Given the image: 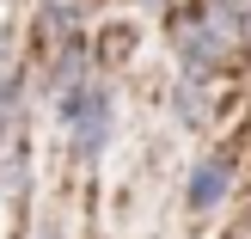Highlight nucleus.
Segmentation results:
<instances>
[{
    "label": "nucleus",
    "mask_w": 251,
    "mask_h": 239,
    "mask_svg": "<svg viewBox=\"0 0 251 239\" xmlns=\"http://www.w3.org/2000/svg\"><path fill=\"white\" fill-rule=\"evenodd\" d=\"M12 80H19V74H12V49H6V37H0V92H6Z\"/></svg>",
    "instance_id": "6"
},
{
    "label": "nucleus",
    "mask_w": 251,
    "mask_h": 239,
    "mask_svg": "<svg viewBox=\"0 0 251 239\" xmlns=\"http://www.w3.org/2000/svg\"><path fill=\"white\" fill-rule=\"evenodd\" d=\"M55 110H61V123H68L74 159L92 166V159L110 147V135H117V98H110V86L104 80H86V86H74V92H61Z\"/></svg>",
    "instance_id": "2"
},
{
    "label": "nucleus",
    "mask_w": 251,
    "mask_h": 239,
    "mask_svg": "<svg viewBox=\"0 0 251 239\" xmlns=\"http://www.w3.org/2000/svg\"><path fill=\"white\" fill-rule=\"evenodd\" d=\"M141 6H166V0H141Z\"/></svg>",
    "instance_id": "8"
},
{
    "label": "nucleus",
    "mask_w": 251,
    "mask_h": 239,
    "mask_svg": "<svg viewBox=\"0 0 251 239\" xmlns=\"http://www.w3.org/2000/svg\"><path fill=\"white\" fill-rule=\"evenodd\" d=\"M202 74H184L178 80V92H172V105H178V123L184 129H208V92H202Z\"/></svg>",
    "instance_id": "4"
},
{
    "label": "nucleus",
    "mask_w": 251,
    "mask_h": 239,
    "mask_svg": "<svg viewBox=\"0 0 251 239\" xmlns=\"http://www.w3.org/2000/svg\"><path fill=\"white\" fill-rule=\"evenodd\" d=\"M233 196V154H202L190 166V184H184V209L190 215H215Z\"/></svg>",
    "instance_id": "3"
},
{
    "label": "nucleus",
    "mask_w": 251,
    "mask_h": 239,
    "mask_svg": "<svg viewBox=\"0 0 251 239\" xmlns=\"http://www.w3.org/2000/svg\"><path fill=\"white\" fill-rule=\"evenodd\" d=\"M37 239H68V233H61V227H43V233H37Z\"/></svg>",
    "instance_id": "7"
},
{
    "label": "nucleus",
    "mask_w": 251,
    "mask_h": 239,
    "mask_svg": "<svg viewBox=\"0 0 251 239\" xmlns=\"http://www.w3.org/2000/svg\"><path fill=\"white\" fill-rule=\"evenodd\" d=\"M172 49H178L184 74H221L233 68V55H239V37H233V0H196V12L178 25V37H172Z\"/></svg>",
    "instance_id": "1"
},
{
    "label": "nucleus",
    "mask_w": 251,
    "mask_h": 239,
    "mask_svg": "<svg viewBox=\"0 0 251 239\" xmlns=\"http://www.w3.org/2000/svg\"><path fill=\"white\" fill-rule=\"evenodd\" d=\"M37 25H43L55 43H74V37H80V0H43V6H37Z\"/></svg>",
    "instance_id": "5"
}]
</instances>
